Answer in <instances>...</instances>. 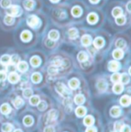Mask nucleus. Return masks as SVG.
Masks as SVG:
<instances>
[{"mask_svg": "<svg viewBox=\"0 0 131 132\" xmlns=\"http://www.w3.org/2000/svg\"><path fill=\"white\" fill-rule=\"evenodd\" d=\"M0 111L1 112L4 114H7L10 113L11 112V107L8 105V104H3L1 108H0Z\"/></svg>", "mask_w": 131, "mask_h": 132, "instance_id": "nucleus-31", "label": "nucleus"}, {"mask_svg": "<svg viewBox=\"0 0 131 132\" xmlns=\"http://www.w3.org/2000/svg\"><path fill=\"white\" fill-rule=\"evenodd\" d=\"M12 103H13V105H14L16 109H20V108L23 105L24 102H23V100H22L21 98L17 97V98L12 102Z\"/></svg>", "mask_w": 131, "mask_h": 132, "instance_id": "nucleus-32", "label": "nucleus"}, {"mask_svg": "<svg viewBox=\"0 0 131 132\" xmlns=\"http://www.w3.org/2000/svg\"><path fill=\"white\" fill-rule=\"evenodd\" d=\"M10 58L11 57L9 55H7V54H5L3 56H2L0 60H1V63L5 64V65H7L10 63Z\"/></svg>", "mask_w": 131, "mask_h": 132, "instance_id": "nucleus-39", "label": "nucleus"}, {"mask_svg": "<svg viewBox=\"0 0 131 132\" xmlns=\"http://www.w3.org/2000/svg\"><path fill=\"white\" fill-rule=\"evenodd\" d=\"M68 85H69V86H70L71 89H77V88L79 86L80 82H79V80H78L77 79L74 78V79H71L68 82Z\"/></svg>", "mask_w": 131, "mask_h": 132, "instance_id": "nucleus-24", "label": "nucleus"}, {"mask_svg": "<svg viewBox=\"0 0 131 132\" xmlns=\"http://www.w3.org/2000/svg\"><path fill=\"white\" fill-rule=\"evenodd\" d=\"M44 132H55V128L52 126H48L45 128Z\"/></svg>", "mask_w": 131, "mask_h": 132, "instance_id": "nucleus-48", "label": "nucleus"}, {"mask_svg": "<svg viewBox=\"0 0 131 132\" xmlns=\"http://www.w3.org/2000/svg\"><path fill=\"white\" fill-rule=\"evenodd\" d=\"M86 112H87V110L83 106H79L75 110V113L77 114V116H78V117H83V116H84Z\"/></svg>", "mask_w": 131, "mask_h": 132, "instance_id": "nucleus-23", "label": "nucleus"}, {"mask_svg": "<svg viewBox=\"0 0 131 132\" xmlns=\"http://www.w3.org/2000/svg\"><path fill=\"white\" fill-rule=\"evenodd\" d=\"M17 68L20 72L25 73L28 70V64L25 61H19L17 64Z\"/></svg>", "mask_w": 131, "mask_h": 132, "instance_id": "nucleus-17", "label": "nucleus"}, {"mask_svg": "<svg viewBox=\"0 0 131 132\" xmlns=\"http://www.w3.org/2000/svg\"><path fill=\"white\" fill-rule=\"evenodd\" d=\"M126 21H127V17L125 16V15H123L115 19V22L118 25H123L126 23Z\"/></svg>", "mask_w": 131, "mask_h": 132, "instance_id": "nucleus-28", "label": "nucleus"}, {"mask_svg": "<svg viewBox=\"0 0 131 132\" xmlns=\"http://www.w3.org/2000/svg\"><path fill=\"white\" fill-rule=\"evenodd\" d=\"M19 79H20L19 76L16 73H15V72H12L9 75V81L11 83H16L19 80Z\"/></svg>", "mask_w": 131, "mask_h": 132, "instance_id": "nucleus-16", "label": "nucleus"}, {"mask_svg": "<svg viewBox=\"0 0 131 132\" xmlns=\"http://www.w3.org/2000/svg\"><path fill=\"white\" fill-rule=\"evenodd\" d=\"M94 45L95 47L97 48H101L104 47V39L100 37H97V38H95L94 41Z\"/></svg>", "mask_w": 131, "mask_h": 132, "instance_id": "nucleus-15", "label": "nucleus"}, {"mask_svg": "<svg viewBox=\"0 0 131 132\" xmlns=\"http://www.w3.org/2000/svg\"><path fill=\"white\" fill-rule=\"evenodd\" d=\"M89 2L93 5H97L100 2V0H89Z\"/></svg>", "mask_w": 131, "mask_h": 132, "instance_id": "nucleus-53", "label": "nucleus"}, {"mask_svg": "<svg viewBox=\"0 0 131 132\" xmlns=\"http://www.w3.org/2000/svg\"><path fill=\"white\" fill-rule=\"evenodd\" d=\"M54 16L59 20H64L68 17V12L64 9H57L53 12Z\"/></svg>", "mask_w": 131, "mask_h": 132, "instance_id": "nucleus-5", "label": "nucleus"}, {"mask_svg": "<svg viewBox=\"0 0 131 132\" xmlns=\"http://www.w3.org/2000/svg\"><path fill=\"white\" fill-rule=\"evenodd\" d=\"M32 95H33V91L30 88L25 89L23 91V95L25 98H30Z\"/></svg>", "mask_w": 131, "mask_h": 132, "instance_id": "nucleus-43", "label": "nucleus"}, {"mask_svg": "<svg viewBox=\"0 0 131 132\" xmlns=\"http://www.w3.org/2000/svg\"><path fill=\"white\" fill-rule=\"evenodd\" d=\"M30 63L32 64V67H38L40 64H41V60L40 58L37 56H35V57H32L31 60H30Z\"/></svg>", "mask_w": 131, "mask_h": 132, "instance_id": "nucleus-30", "label": "nucleus"}, {"mask_svg": "<svg viewBox=\"0 0 131 132\" xmlns=\"http://www.w3.org/2000/svg\"><path fill=\"white\" fill-rule=\"evenodd\" d=\"M108 69H109V70H111L112 72L118 71L120 69V63L116 60L111 61L108 64Z\"/></svg>", "mask_w": 131, "mask_h": 132, "instance_id": "nucleus-10", "label": "nucleus"}, {"mask_svg": "<svg viewBox=\"0 0 131 132\" xmlns=\"http://www.w3.org/2000/svg\"><path fill=\"white\" fill-rule=\"evenodd\" d=\"M123 84L119 83V82L114 84V86L113 87V91L115 93L120 94V93H121L123 92Z\"/></svg>", "mask_w": 131, "mask_h": 132, "instance_id": "nucleus-20", "label": "nucleus"}, {"mask_svg": "<svg viewBox=\"0 0 131 132\" xmlns=\"http://www.w3.org/2000/svg\"><path fill=\"white\" fill-rule=\"evenodd\" d=\"M48 38L52 40H57L59 38V33L56 30H52L49 31Z\"/></svg>", "mask_w": 131, "mask_h": 132, "instance_id": "nucleus-25", "label": "nucleus"}, {"mask_svg": "<svg viewBox=\"0 0 131 132\" xmlns=\"http://www.w3.org/2000/svg\"><path fill=\"white\" fill-rule=\"evenodd\" d=\"M13 129V126L11 124L5 123L2 126V132H11Z\"/></svg>", "mask_w": 131, "mask_h": 132, "instance_id": "nucleus-34", "label": "nucleus"}, {"mask_svg": "<svg viewBox=\"0 0 131 132\" xmlns=\"http://www.w3.org/2000/svg\"><path fill=\"white\" fill-rule=\"evenodd\" d=\"M130 81V77L127 73H123L120 75V82L123 84H127Z\"/></svg>", "mask_w": 131, "mask_h": 132, "instance_id": "nucleus-40", "label": "nucleus"}, {"mask_svg": "<svg viewBox=\"0 0 131 132\" xmlns=\"http://www.w3.org/2000/svg\"><path fill=\"white\" fill-rule=\"evenodd\" d=\"M113 132H117V131H113Z\"/></svg>", "mask_w": 131, "mask_h": 132, "instance_id": "nucleus-56", "label": "nucleus"}, {"mask_svg": "<svg viewBox=\"0 0 131 132\" xmlns=\"http://www.w3.org/2000/svg\"><path fill=\"white\" fill-rule=\"evenodd\" d=\"M30 104L32 105H37L38 104V102H40V98L38 95H32L30 97Z\"/></svg>", "mask_w": 131, "mask_h": 132, "instance_id": "nucleus-37", "label": "nucleus"}, {"mask_svg": "<svg viewBox=\"0 0 131 132\" xmlns=\"http://www.w3.org/2000/svg\"><path fill=\"white\" fill-rule=\"evenodd\" d=\"M7 68H6V66L2 63H0V72H5L6 71Z\"/></svg>", "mask_w": 131, "mask_h": 132, "instance_id": "nucleus-49", "label": "nucleus"}, {"mask_svg": "<svg viewBox=\"0 0 131 132\" xmlns=\"http://www.w3.org/2000/svg\"><path fill=\"white\" fill-rule=\"evenodd\" d=\"M123 125L121 123V122H120V121H117L115 124H114V129H115V131L117 132V131H120V130L121 129V128H122V126H123Z\"/></svg>", "mask_w": 131, "mask_h": 132, "instance_id": "nucleus-46", "label": "nucleus"}, {"mask_svg": "<svg viewBox=\"0 0 131 132\" xmlns=\"http://www.w3.org/2000/svg\"><path fill=\"white\" fill-rule=\"evenodd\" d=\"M94 118L91 115H88L84 118V124L88 126V127H91L94 125Z\"/></svg>", "mask_w": 131, "mask_h": 132, "instance_id": "nucleus-18", "label": "nucleus"}, {"mask_svg": "<svg viewBox=\"0 0 131 132\" xmlns=\"http://www.w3.org/2000/svg\"><path fill=\"white\" fill-rule=\"evenodd\" d=\"M110 113H111V116L114 117V118H117V117H118V116L120 115L121 110H120V109L118 106H113L112 109H111Z\"/></svg>", "mask_w": 131, "mask_h": 132, "instance_id": "nucleus-22", "label": "nucleus"}, {"mask_svg": "<svg viewBox=\"0 0 131 132\" xmlns=\"http://www.w3.org/2000/svg\"><path fill=\"white\" fill-rule=\"evenodd\" d=\"M59 1H60V0H50V2H52V3H54V4H56V3H57Z\"/></svg>", "mask_w": 131, "mask_h": 132, "instance_id": "nucleus-54", "label": "nucleus"}, {"mask_svg": "<svg viewBox=\"0 0 131 132\" xmlns=\"http://www.w3.org/2000/svg\"><path fill=\"white\" fill-rule=\"evenodd\" d=\"M22 5L26 11L31 12V11H33L34 9L35 8L36 2L35 0H23Z\"/></svg>", "mask_w": 131, "mask_h": 132, "instance_id": "nucleus-6", "label": "nucleus"}, {"mask_svg": "<svg viewBox=\"0 0 131 132\" xmlns=\"http://www.w3.org/2000/svg\"><path fill=\"white\" fill-rule=\"evenodd\" d=\"M55 89H56L57 93H58L64 97H68L71 95L70 90L63 83H61V82L57 83L55 86Z\"/></svg>", "mask_w": 131, "mask_h": 132, "instance_id": "nucleus-3", "label": "nucleus"}, {"mask_svg": "<svg viewBox=\"0 0 131 132\" xmlns=\"http://www.w3.org/2000/svg\"><path fill=\"white\" fill-rule=\"evenodd\" d=\"M130 5H131V2L130 1H129L128 2H127V4L126 5V9H127V11L130 13L131 11L130 9Z\"/></svg>", "mask_w": 131, "mask_h": 132, "instance_id": "nucleus-52", "label": "nucleus"}, {"mask_svg": "<svg viewBox=\"0 0 131 132\" xmlns=\"http://www.w3.org/2000/svg\"><path fill=\"white\" fill-rule=\"evenodd\" d=\"M12 5V0H0V7L5 10H6Z\"/></svg>", "mask_w": 131, "mask_h": 132, "instance_id": "nucleus-21", "label": "nucleus"}, {"mask_svg": "<svg viewBox=\"0 0 131 132\" xmlns=\"http://www.w3.org/2000/svg\"><path fill=\"white\" fill-rule=\"evenodd\" d=\"M85 132H97V129L94 127H89Z\"/></svg>", "mask_w": 131, "mask_h": 132, "instance_id": "nucleus-51", "label": "nucleus"}, {"mask_svg": "<svg viewBox=\"0 0 131 132\" xmlns=\"http://www.w3.org/2000/svg\"><path fill=\"white\" fill-rule=\"evenodd\" d=\"M6 79V73L5 72H0V80L4 81Z\"/></svg>", "mask_w": 131, "mask_h": 132, "instance_id": "nucleus-50", "label": "nucleus"}, {"mask_svg": "<svg viewBox=\"0 0 131 132\" xmlns=\"http://www.w3.org/2000/svg\"><path fill=\"white\" fill-rule=\"evenodd\" d=\"M111 14H112L113 17V18H117L119 16H121L123 15V10L121 7L120 6H116L114 7L112 9V12H111Z\"/></svg>", "mask_w": 131, "mask_h": 132, "instance_id": "nucleus-8", "label": "nucleus"}, {"mask_svg": "<svg viewBox=\"0 0 131 132\" xmlns=\"http://www.w3.org/2000/svg\"><path fill=\"white\" fill-rule=\"evenodd\" d=\"M98 21H99V15L96 12H91L88 14L87 21L90 24H97L98 22Z\"/></svg>", "mask_w": 131, "mask_h": 132, "instance_id": "nucleus-7", "label": "nucleus"}, {"mask_svg": "<svg viewBox=\"0 0 131 132\" xmlns=\"http://www.w3.org/2000/svg\"><path fill=\"white\" fill-rule=\"evenodd\" d=\"M32 38V33L28 31V30H25L21 32V39L24 41V42H28Z\"/></svg>", "mask_w": 131, "mask_h": 132, "instance_id": "nucleus-11", "label": "nucleus"}, {"mask_svg": "<svg viewBox=\"0 0 131 132\" xmlns=\"http://www.w3.org/2000/svg\"><path fill=\"white\" fill-rule=\"evenodd\" d=\"M41 80V76L38 73H35L32 75V81L34 83H38Z\"/></svg>", "mask_w": 131, "mask_h": 132, "instance_id": "nucleus-38", "label": "nucleus"}, {"mask_svg": "<svg viewBox=\"0 0 131 132\" xmlns=\"http://www.w3.org/2000/svg\"><path fill=\"white\" fill-rule=\"evenodd\" d=\"M83 8L79 5H74L71 9V15L74 17V18H80L83 15Z\"/></svg>", "mask_w": 131, "mask_h": 132, "instance_id": "nucleus-4", "label": "nucleus"}, {"mask_svg": "<svg viewBox=\"0 0 131 132\" xmlns=\"http://www.w3.org/2000/svg\"><path fill=\"white\" fill-rule=\"evenodd\" d=\"M85 101V98L83 95H77L75 97V102L77 105H82Z\"/></svg>", "mask_w": 131, "mask_h": 132, "instance_id": "nucleus-33", "label": "nucleus"}, {"mask_svg": "<svg viewBox=\"0 0 131 132\" xmlns=\"http://www.w3.org/2000/svg\"><path fill=\"white\" fill-rule=\"evenodd\" d=\"M14 132H22V131H21V130H19V129H17V130H16Z\"/></svg>", "mask_w": 131, "mask_h": 132, "instance_id": "nucleus-55", "label": "nucleus"}, {"mask_svg": "<svg viewBox=\"0 0 131 132\" xmlns=\"http://www.w3.org/2000/svg\"><path fill=\"white\" fill-rule=\"evenodd\" d=\"M111 81L115 82V83H117L119 82H120V74L118 73H115L111 76Z\"/></svg>", "mask_w": 131, "mask_h": 132, "instance_id": "nucleus-41", "label": "nucleus"}, {"mask_svg": "<svg viewBox=\"0 0 131 132\" xmlns=\"http://www.w3.org/2000/svg\"><path fill=\"white\" fill-rule=\"evenodd\" d=\"M97 87L98 89V90L100 92H105L107 89V83L105 80L104 79H100L98 81L97 84Z\"/></svg>", "mask_w": 131, "mask_h": 132, "instance_id": "nucleus-12", "label": "nucleus"}, {"mask_svg": "<svg viewBox=\"0 0 131 132\" xmlns=\"http://www.w3.org/2000/svg\"><path fill=\"white\" fill-rule=\"evenodd\" d=\"M23 122H24V125H26V126H31L33 124V122H34V119L31 116H26V117L24 118Z\"/></svg>", "mask_w": 131, "mask_h": 132, "instance_id": "nucleus-35", "label": "nucleus"}, {"mask_svg": "<svg viewBox=\"0 0 131 132\" xmlns=\"http://www.w3.org/2000/svg\"><path fill=\"white\" fill-rule=\"evenodd\" d=\"M130 97L129 95H123L121 97V98L120 100V102L123 106H129L130 104Z\"/></svg>", "mask_w": 131, "mask_h": 132, "instance_id": "nucleus-14", "label": "nucleus"}, {"mask_svg": "<svg viewBox=\"0 0 131 132\" xmlns=\"http://www.w3.org/2000/svg\"><path fill=\"white\" fill-rule=\"evenodd\" d=\"M113 57H114L115 59L120 60V59L123 58V52L122 50H120V49H119V48H118V49H116V50H114L113 52Z\"/></svg>", "mask_w": 131, "mask_h": 132, "instance_id": "nucleus-27", "label": "nucleus"}, {"mask_svg": "<svg viewBox=\"0 0 131 132\" xmlns=\"http://www.w3.org/2000/svg\"><path fill=\"white\" fill-rule=\"evenodd\" d=\"M37 105L38 110H40V111H45V110L47 109V104H46V102H44V101L39 102Z\"/></svg>", "mask_w": 131, "mask_h": 132, "instance_id": "nucleus-44", "label": "nucleus"}, {"mask_svg": "<svg viewBox=\"0 0 131 132\" xmlns=\"http://www.w3.org/2000/svg\"><path fill=\"white\" fill-rule=\"evenodd\" d=\"M3 22L5 23V24L9 25V26L13 25L16 23V18L5 14V15L3 18Z\"/></svg>", "mask_w": 131, "mask_h": 132, "instance_id": "nucleus-9", "label": "nucleus"}, {"mask_svg": "<svg viewBox=\"0 0 131 132\" xmlns=\"http://www.w3.org/2000/svg\"><path fill=\"white\" fill-rule=\"evenodd\" d=\"M120 132H130V128L128 125H123L121 129L120 130Z\"/></svg>", "mask_w": 131, "mask_h": 132, "instance_id": "nucleus-47", "label": "nucleus"}, {"mask_svg": "<svg viewBox=\"0 0 131 132\" xmlns=\"http://www.w3.org/2000/svg\"><path fill=\"white\" fill-rule=\"evenodd\" d=\"M19 61H20V58L18 55H16V54H15V55H12L11 58H10V62H11V63L12 64H18V63H19Z\"/></svg>", "mask_w": 131, "mask_h": 132, "instance_id": "nucleus-45", "label": "nucleus"}, {"mask_svg": "<svg viewBox=\"0 0 131 132\" xmlns=\"http://www.w3.org/2000/svg\"><path fill=\"white\" fill-rule=\"evenodd\" d=\"M26 23L27 24L33 28V29H38L41 25V21L40 18L36 15H30L26 19Z\"/></svg>", "mask_w": 131, "mask_h": 132, "instance_id": "nucleus-2", "label": "nucleus"}, {"mask_svg": "<svg viewBox=\"0 0 131 132\" xmlns=\"http://www.w3.org/2000/svg\"><path fill=\"white\" fill-rule=\"evenodd\" d=\"M68 35L71 39H76L78 37V31L75 28H71L68 30Z\"/></svg>", "mask_w": 131, "mask_h": 132, "instance_id": "nucleus-26", "label": "nucleus"}, {"mask_svg": "<svg viewBox=\"0 0 131 132\" xmlns=\"http://www.w3.org/2000/svg\"><path fill=\"white\" fill-rule=\"evenodd\" d=\"M88 59V55L84 51H81L77 54V60L80 62H85V61H87Z\"/></svg>", "mask_w": 131, "mask_h": 132, "instance_id": "nucleus-29", "label": "nucleus"}, {"mask_svg": "<svg viewBox=\"0 0 131 132\" xmlns=\"http://www.w3.org/2000/svg\"><path fill=\"white\" fill-rule=\"evenodd\" d=\"M23 13L22 8L19 5H12L5 10V14L14 18H19Z\"/></svg>", "mask_w": 131, "mask_h": 132, "instance_id": "nucleus-1", "label": "nucleus"}, {"mask_svg": "<svg viewBox=\"0 0 131 132\" xmlns=\"http://www.w3.org/2000/svg\"><path fill=\"white\" fill-rule=\"evenodd\" d=\"M57 117V111L55 110V109H52V110L49 111L48 114H47V121H48V122L55 121Z\"/></svg>", "mask_w": 131, "mask_h": 132, "instance_id": "nucleus-13", "label": "nucleus"}, {"mask_svg": "<svg viewBox=\"0 0 131 132\" xmlns=\"http://www.w3.org/2000/svg\"><path fill=\"white\" fill-rule=\"evenodd\" d=\"M91 37L90 35H84L82 38H81V44L84 46H89L91 44Z\"/></svg>", "mask_w": 131, "mask_h": 132, "instance_id": "nucleus-19", "label": "nucleus"}, {"mask_svg": "<svg viewBox=\"0 0 131 132\" xmlns=\"http://www.w3.org/2000/svg\"><path fill=\"white\" fill-rule=\"evenodd\" d=\"M116 46L117 47H118L119 49H123L126 47V42L122 38H120L117 40L116 42Z\"/></svg>", "mask_w": 131, "mask_h": 132, "instance_id": "nucleus-36", "label": "nucleus"}, {"mask_svg": "<svg viewBox=\"0 0 131 132\" xmlns=\"http://www.w3.org/2000/svg\"><path fill=\"white\" fill-rule=\"evenodd\" d=\"M58 70H59V68H57L56 67H55V66H53V65H51L49 67H48V73L49 74H51V75H55V74H56L58 72Z\"/></svg>", "mask_w": 131, "mask_h": 132, "instance_id": "nucleus-42", "label": "nucleus"}]
</instances>
